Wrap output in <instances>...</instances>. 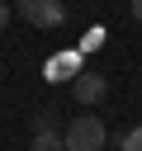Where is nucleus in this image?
Instances as JSON below:
<instances>
[{
    "instance_id": "f257e3e1",
    "label": "nucleus",
    "mask_w": 142,
    "mask_h": 151,
    "mask_svg": "<svg viewBox=\"0 0 142 151\" xmlns=\"http://www.w3.org/2000/svg\"><path fill=\"white\" fill-rule=\"evenodd\" d=\"M62 142H66V151H99V146H104V123H99L95 113H80V118L66 123Z\"/></svg>"
},
{
    "instance_id": "f03ea898",
    "label": "nucleus",
    "mask_w": 142,
    "mask_h": 151,
    "mask_svg": "<svg viewBox=\"0 0 142 151\" xmlns=\"http://www.w3.org/2000/svg\"><path fill=\"white\" fill-rule=\"evenodd\" d=\"M14 9H19L33 28H62V24H66V5H62V0H14Z\"/></svg>"
},
{
    "instance_id": "7ed1b4c3",
    "label": "nucleus",
    "mask_w": 142,
    "mask_h": 151,
    "mask_svg": "<svg viewBox=\"0 0 142 151\" xmlns=\"http://www.w3.org/2000/svg\"><path fill=\"white\" fill-rule=\"evenodd\" d=\"M109 94V80L104 76H95V71H80L76 76V104H99Z\"/></svg>"
},
{
    "instance_id": "20e7f679",
    "label": "nucleus",
    "mask_w": 142,
    "mask_h": 151,
    "mask_svg": "<svg viewBox=\"0 0 142 151\" xmlns=\"http://www.w3.org/2000/svg\"><path fill=\"white\" fill-rule=\"evenodd\" d=\"M28 151H66V142H62V132H33Z\"/></svg>"
},
{
    "instance_id": "39448f33",
    "label": "nucleus",
    "mask_w": 142,
    "mask_h": 151,
    "mask_svg": "<svg viewBox=\"0 0 142 151\" xmlns=\"http://www.w3.org/2000/svg\"><path fill=\"white\" fill-rule=\"evenodd\" d=\"M33 132H57V113H52V109L33 113Z\"/></svg>"
},
{
    "instance_id": "423d86ee",
    "label": "nucleus",
    "mask_w": 142,
    "mask_h": 151,
    "mask_svg": "<svg viewBox=\"0 0 142 151\" xmlns=\"http://www.w3.org/2000/svg\"><path fill=\"white\" fill-rule=\"evenodd\" d=\"M118 146H123V151H142V123H137V127H128Z\"/></svg>"
},
{
    "instance_id": "0eeeda50",
    "label": "nucleus",
    "mask_w": 142,
    "mask_h": 151,
    "mask_svg": "<svg viewBox=\"0 0 142 151\" xmlns=\"http://www.w3.org/2000/svg\"><path fill=\"white\" fill-rule=\"evenodd\" d=\"M5 24H9V5L0 0V33H5Z\"/></svg>"
},
{
    "instance_id": "6e6552de",
    "label": "nucleus",
    "mask_w": 142,
    "mask_h": 151,
    "mask_svg": "<svg viewBox=\"0 0 142 151\" xmlns=\"http://www.w3.org/2000/svg\"><path fill=\"white\" fill-rule=\"evenodd\" d=\"M133 19H137V24H142V0H133Z\"/></svg>"
}]
</instances>
